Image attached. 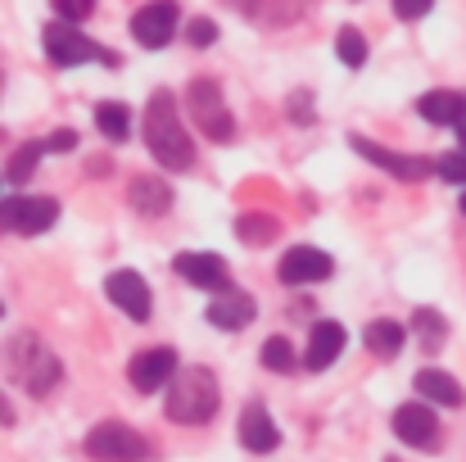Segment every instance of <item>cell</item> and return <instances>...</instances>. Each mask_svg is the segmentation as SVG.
Here are the masks:
<instances>
[{"label":"cell","instance_id":"1f68e13d","mask_svg":"<svg viewBox=\"0 0 466 462\" xmlns=\"http://www.w3.org/2000/svg\"><path fill=\"white\" fill-rule=\"evenodd\" d=\"M312 100H309V91L304 96H290V118L295 123H312V109H309Z\"/></svg>","mask_w":466,"mask_h":462},{"label":"cell","instance_id":"9c48e42d","mask_svg":"<svg viewBox=\"0 0 466 462\" xmlns=\"http://www.w3.org/2000/svg\"><path fill=\"white\" fill-rule=\"evenodd\" d=\"M394 436H399L408 449H426V454L440 449V422H435V413H431L426 404H403V408L394 413Z\"/></svg>","mask_w":466,"mask_h":462},{"label":"cell","instance_id":"8992f818","mask_svg":"<svg viewBox=\"0 0 466 462\" xmlns=\"http://www.w3.org/2000/svg\"><path fill=\"white\" fill-rule=\"evenodd\" d=\"M46 55L59 64V68H73V64H86V59H100V64H109V68H118V55H109V50H100L91 36H82L73 23H46Z\"/></svg>","mask_w":466,"mask_h":462},{"label":"cell","instance_id":"5b68a950","mask_svg":"<svg viewBox=\"0 0 466 462\" xmlns=\"http://www.w3.org/2000/svg\"><path fill=\"white\" fill-rule=\"evenodd\" d=\"M86 454L100 462H146L155 449L141 431L123 426V422H100L91 436H86Z\"/></svg>","mask_w":466,"mask_h":462},{"label":"cell","instance_id":"d6986e66","mask_svg":"<svg viewBox=\"0 0 466 462\" xmlns=\"http://www.w3.org/2000/svg\"><path fill=\"white\" fill-rule=\"evenodd\" d=\"M417 395H426L431 404H444V408H462V385L449 376V372H440V367H426V372H417Z\"/></svg>","mask_w":466,"mask_h":462},{"label":"cell","instance_id":"4316f807","mask_svg":"<svg viewBox=\"0 0 466 462\" xmlns=\"http://www.w3.org/2000/svg\"><path fill=\"white\" fill-rule=\"evenodd\" d=\"M236 231H240L245 241H272L281 227H277L272 218H263V213H240V218H236Z\"/></svg>","mask_w":466,"mask_h":462},{"label":"cell","instance_id":"9a60e30c","mask_svg":"<svg viewBox=\"0 0 466 462\" xmlns=\"http://www.w3.org/2000/svg\"><path fill=\"white\" fill-rule=\"evenodd\" d=\"M240 445L249 454H272L281 445V431H277V422H272V413L263 404H245V413H240Z\"/></svg>","mask_w":466,"mask_h":462},{"label":"cell","instance_id":"e0dca14e","mask_svg":"<svg viewBox=\"0 0 466 462\" xmlns=\"http://www.w3.org/2000/svg\"><path fill=\"white\" fill-rule=\"evenodd\" d=\"M339 354H344V326L339 322H317L309 340V367L312 372H326Z\"/></svg>","mask_w":466,"mask_h":462},{"label":"cell","instance_id":"ffe728a7","mask_svg":"<svg viewBox=\"0 0 466 462\" xmlns=\"http://www.w3.org/2000/svg\"><path fill=\"white\" fill-rule=\"evenodd\" d=\"M466 96L462 91H426L421 100H417V114L426 118V123H458V114H462Z\"/></svg>","mask_w":466,"mask_h":462},{"label":"cell","instance_id":"ba28073f","mask_svg":"<svg viewBox=\"0 0 466 462\" xmlns=\"http://www.w3.org/2000/svg\"><path fill=\"white\" fill-rule=\"evenodd\" d=\"M349 146L362 154V159L380 163L385 172H394L399 181H421V177L440 172V168H435L431 159H421V154H394V150H385V146H376V141H367V137H349Z\"/></svg>","mask_w":466,"mask_h":462},{"label":"cell","instance_id":"8fae6325","mask_svg":"<svg viewBox=\"0 0 466 462\" xmlns=\"http://www.w3.org/2000/svg\"><path fill=\"white\" fill-rule=\"evenodd\" d=\"M127 376H132V385H137L141 395H155V390L177 381V354H172V349H141V354L132 358Z\"/></svg>","mask_w":466,"mask_h":462},{"label":"cell","instance_id":"3957f363","mask_svg":"<svg viewBox=\"0 0 466 462\" xmlns=\"http://www.w3.org/2000/svg\"><path fill=\"white\" fill-rule=\"evenodd\" d=\"M5 358H9V381L23 385L27 395L46 399V395L59 385V358H55L32 331H18V335L9 340Z\"/></svg>","mask_w":466,"mask_h":462},{"label":"cell","instance_id":"52a82bcc","mask_svg":"<svg viewBox=\"0 0 466 462\" xmlns=\"http://www.w3.org/2000/svg\"><path fill=\"white\" fill-rule=\"evenodd\" d=\"M55 218H59V204L46 195H9L5 200V231L36 236V231H50Z\"/></svg>","mask_w":466,"mask_h":462},{"label":"cell","instance_id":"d6a6232c","mask_svg":"<svg viewBox=\"0 0 466 462\" xmlns=\"http://www.w3.org/2000/svg\"><path fill=\"white\" fill-rule=\"evenodd\" d=\"M73 146H77V137H73V132H55V137H50V150L68 154V150H73Z\"/></svg>","mask_w":466,"mask_h":462},{"label":"cell","instance_id":"ac0fdd59","mask_svg":"<svg viewBox=\"0 0 466 462\" xmlns=\"http://www.w3.org/2000/svg\"><path fill=\"white\" fill-rule=\"evenodd\" d=\"M127 200H132V209L146 213V218H158V213L172 209V190H167L163 177H137L132 190H127Z\"/></svg>","mask_w":466,"mask_h":462},{"label":"cell","instance_id":"603a6c76","mask_svg":"<svg viewBox=\"0 0 466 462\" xmlns=\"http://www.w3.org/2000/svg\"><path fill=\"white\" fill-rule=\"evenodd\" d=\"M412 331L421 335V349H426V354H435V349L444 344V335H449V322H444L435 308H421V313L412 317Z\"/></svg>","mask_w":466,"mask_h":462},{"label":"cell","instance_id":"4dcf8cb0","mask_svg":"<svg viewBox=\"0 0 466 462\" xmlns=\"http://www.w3.org/2000/svg\"><path fill=\"white\" fill-rule=\"evenodd\" d=\"M431 5H435V0H394V14L412 23V18H421V14H431Z\"/></svg>","mask_w":466,"mask_h":462},{"label":"cell","instance_id":"f546056e","mask_svg":"<svg viewBox=\"0 0 466 462\" xmlns=\"http://www.w3.org/2000/svg\"><path fill=\"white\" fill-rule=\"evenodd\" d=\"M186 36H190V46H213V41H218V27H213L208 18H190Z\"/></svg>","mask_w":466,"mask_h":462},{"label":"cell","instance_id":"277c9868","mask_svg":"<svg viewBox=\"0 0 466 462\" xmlns=\"http://www.w3.org/2000/svg\"><path fill=\"white\" fill-rule=\"evenodd\" d=\"M186 105H190V118H195V128H199L208 141L227 146V141L236 137V118H231V109H227V100H222V87H218L213 77H199V82H190V91H186Z\"/></svg>","mask_w":466,"mask_h":462},{"label":"cell","instance_id":"7c38bea8","mask_svg":"<svg viewBox=\"0 0 466 462\" xmlns=\"http://www.w3.org/2000/svg\"><path fill=\"white\" fill-rule=\"evenodd\" d=\"M172 272L181 277V282H190V286H199V291H231L227 286V263L218 259V254H199V250H190V254H177L172 259Z\"/></svg>","mask_w":466,"mask_h":462},{"label":"cell","instance_id":"5bb4252c","mask_svg":"<svg viewBox=\"0 0 466 462\" xmlns=\"http://www.w3.org/2000/svg\"><path fill=\"white\" fill-rule=\"evenodd\" d=\"M335 272L330 254L326 250H312V245H299L281 259V282L286 286H309V282H326Z\"/></svg>","mask_w":466,"mask_h":462},{"label":"cell","instance_id":"7402d4cb","mask_svg":"<svg viewBox=\"0 0 466 462\" xmlns=\"http://www.w3.org/2000/svg\"><path fill=\"white\" fill-rule=\"evenodd\" d=\"M96 128H100L109 141H127V132H132V114H127V105H114V100L96 105Z\"/></svg>","mask_w":466,"mask_h":462},{"label":"cell","instance_id":"44dd1931","mask_svg":"<svg viewBox=\"0 0 466 462\" xmlns=\"http://www.w3.org/2000/svg\"><path fill=\"white\" fill-rule=\"evenodd\" d=\"M403 340H408V326H403V322H394V317H376V322H367V349H371V354L394 358V354L403 349Z\"/></svg>","mask_w":466,"mask_h":462},{"label":"cell","instance_id":"d4e9b609","mask_svg":"<svg viewBox=\"0 0 466 462\" xmlns=\"http://www.w3.org/2000/svg\"><path fill=\"white\" fill-rule=\"evenodd\" d=\"M335 50H339V59H344L349 68H362V64H367V41H362V32H358V27H339Z\"/></svg>","mask_w":466,"mask_h":462},{"label":"cell","instance_id":"e575fe53","mask_svg":"<svg viewBox=\"0 0 466 462\" xmlns=\"http://www.w3.org/2000/svg\"><path fill=\"white\" fill-rule=\"evenodd\" d=\"M462 213H466V195H462Z\"/></svg>","mask_w":466,"mask_h":462},{"label":"cell","instance_id":"d590c367","mask_svg":"<svg viewBox=\"0 0 466 462\" xmlns=\"http://www.w3.org/2000/svg\"><path fill=\"white\" fill-rule=\"evenodd\" d=\"M236 5H249V0H236Z\"/></svg>","mask_w":466,"mask_h":462},{"label":"cell","instance_id":"83f0119b","mask_svg":"<svg viewBox=\"0 0 466 462\" xmlns=\"http://www.w3.org/2000/svg\"><path fill=\"white\" fill-rule=\"evenodd\" d=\"M55 5V14H59V23H82V18H91L96 14V0H50Z\"/></svg>","mask_w":466,"mask_h":462},{"label":"cell","instance_id":"2e32d148","mask_svg":"<svg viewBox=\"0 0 466 462\" xmlns=\"http://www.w3.org/2000/svg\"><path fill=\"white\" fill-rule=\"evenodd\" d=\"M254 300L245 295V291H222L213 304H208V322L218 326V331H240V326H249L254 322Z\"/></svg>","mask_w":466,"mask_h":462},{"label":"cell","instance_id":"cb8c5ba5","mask_svg":"<svg viewBox=\"0 0 466 462\" xmlns=\"http://www.w3.org/2000/svg\"><path fill=\"white\" fill-rule=\"evenodd\" d=\"M46 150H50V141H27V146H18V154L5 163V177H9L14 186H18V181H27V177H32V168H36V159H41Z\"/></svg>","mask_w":466,"mask_h":462},{"label":"cell","instance_id":"836d02e7","mask_svg":"<svg viewBox=\"0 0 466 462\" xmlns=\"http://www.w3.org/2000/svg\"><path fill=\"white\" fill-rule=\"evenodd\" d=\"M453 128H458V141H462V150H466V105H462V114H458V123H453Z\"/></svg>","mask_w":466,"mask_h":462},{"label":"cell","instance_id":"30bf717a","mask_svg":"<svg viewBox=\"0 0 466 462\" xmlns=\"http://www.w3.org/2000/svg\"><path fill=\"white\" fill-rule=\"evenodd\" d=\"M172 32H177V5H172V0H150V5H141V9L132 14V36H137L146 50L167 46Z\"/></svg>","mask_w":466,"mask_h":462},{"label":"cell","instance_id":"4fadbf2b","mask_svg":"<svg viewBox=\"0 0 466 462\" xmlns=\"http://www.w3.org/2000/svg\"><path fill=\"white\" fill-rule=\"evenodd\" d=\"M105 291H109V300L123 308L132 322H150V286H146V277L141 272H114L109 282H105Z\"/></svg>","mask_w":466,"mask_h":462},{"label":"cell","instance_id":"484cf974","mask_svg":"<svg viewBox=\"0 0 466 462\" xmlns=\"http://www.w3.org/2000/svg\"><path fill=\"white\" fill-rule=\"evenodd\" d=\"M263 367H268V372H295V349H290L286 335H272V340L263 344Z\"/></svg>","mask_w":466,"mask_h":462},{"label":"cell","instance_id":"6da1fadb","mask_svg":"<svg viewBox=\"0 0 466 462\" xmlns=\"http://www.w3.org/2000/svg\"><path fill=\"white\" fill-rule=\"evenodd\" d=\"M146 146L167 172H186L195 163V146L177 118V100L172 91H155L150 105H146Z\"/></svg>","mask_w":466,"mask_h":462},{"label":"cell","instance_id":"7a4b0ae2","mask_svg":"<svg viewBox=\"0 0 466 462\" xmlns=\"http://www.w3.org/2000/svg\"><path fill=\"white\" fill-rule=\"evenodd\" d=\"M218 404H222V390L208 367H186L167 385V417L181 426H204L218 413Z\"/></svg>","mask_w":466,"mask_h":462},{"label":"cell","instance_id":"f1b7e54d","mask_svg":"<svg viewBox=\"0 0 466 462\" xmlns=\"http://www.w3.org/2000/svg\"><path fill=\"white\" fill-rule=\"evenodd\" d=\"M435 168H440V177H444V181L466 186V150H453V154H444V159H435Z\"/></svg>","mask_w":466,"mask_h":462}]
</instances>
